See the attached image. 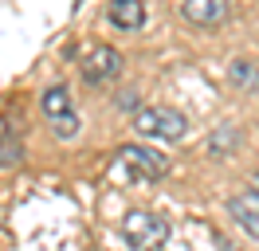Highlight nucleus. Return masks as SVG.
Wrapping results in <instances>:
<instances>
[{
    "instance_id": "f257e3e1",
    "label": "nucleus",
    "mask_w": 259,
    "mask_h": 251,
    "mask_svg": "<svg viewBox=\"0 0 259 251\" xmlns=\"http://www.w3.org/2000/svg\"><path fill=\"white\" fill-rule=\"evenodd\" d=\"M122 235L134 251H157L169 239V220L157 212H146V208H130L122 216Z\"/></svg>"
},
{
    "instance_id": "f03ea898",
    "label": "nucleus",
    "mask_w": 259,
    "mask_h": 251,
    "mask_svg": "<svg viewBox=\"0 0 259 251\" xmlns=\"http://www.w3.org/2000/svg\"><path fill=\"white\" fill-rule=\"evenodd\" d=\"M134 130H138L142 138L181 141L189 134V118L173 106H142V110H134Z\"/></svg>"
},
{
    "instance_id": "7ed1b4c3",
    "label": "nucleus",
    "mask_w": 259,
    "mask_h": 251,
    "mask_svg": "<svg viewBox=\"0 0 259 251\" xmlns=\"http://www.w3.org/2000/svg\"><path fill=\"white\" fill-rule=\"evenodd\" d=\"M79 71H82L87 87H110L114 78H122V71H126V55L110 44H98L79 59Z\"/></svg>"
},
{
    "instance_id": "20e7f679",
    "label": "nucleus",
    "mask_w": 259,
    "mask_h": 251,
    "mask_svg": "<svg viewBox=\"0 0 259 251\" xmlns=\"http://www.w3.org/2000/svg\"><path fill=\"white\" fill-rule=\"evenodd\" d=\"M118 157H122L126 173L138 177V181H161L165 173H169V157L161 149H149V145H126Z\"/></svg>"
},
{
    "instance_id": "39448f33",
    "label": "nucleus",
    "mask_w": 259,
    "mask_h": 251,
    "mask_svg": "<svg viewBox=\"0 0 259 251\" xmlns=\"http://www.w3.org/2000/svg\"><path fill=\"white\" fill-rule=\"evenodd\" d=\"M232 12V0H181V16L193 28H216Z\"/></svg>"
},
{
    "instance_id": "423d86ee",
    "label": "nucleus",
    "mask_w": 259,
    "mask_h": 251,
    "mask_svg": "<svg viewBox=\"0 0 259 251\" xmlns=\"http://www.w3.org/2000/svg\"><path fill=\"white\" fill-rule=\"evenodd\" d=\"M228 216L236 220L247 235H255V239H259V192L251 188V192L232 196V200H228Z\"/></svg>"
},
{
    "instance_id": "0eeeda50",
    "label": "nucleus",
    "mask_w": 259,
    "mask_h": 251,
    "mask_svg": "<svg viewBox=\"0 0 259 251\" xmlns=\"http://www.w3.org/2000/svg\"><path fill=\"white\" fill-rule=\"evenodd\" d=\"M106 16H110L114 28H122V31H138L142 24H146V4H142V0H110Z\"/></svg>"
},
{
    "instance_id": "6e6552de",
    "label": "nucleus",
    "mask_w": 259,
    "mask_h": 251,
    "mask_svg": "<svg viewBox=\"0 0 259 251\" xmlns=\"http://www.w3.org/2000/svg\"><path fill=\"white\" fill-rule=\"evenodd\" d=\"M24 161V141H20L16 126L0 122V169H16Z\"/></svg>"
},
{
    "instance_id": "1a4fd4ad",
    "label": "nucleus",
    "mask_w": 259,
    "mask_h": 251,
    "mask_svg": "<svg viewBox=\"0 0 259 251\" xmlns=\"http://www.w3.org/2000/svg\"><path fill=\"white\" fill-rule=\"evenodd\" d=\"M39 110L48 114L51 122H55V118H67V114H75L71 91H67V87H48V91H44V98H39Z\"/></svg>"
},
{
    "instance_id": "9d476101",
    "label": "nucleus",
    "mask_w": 259,
    "mask_h": 251,
    "mask_svg": "<svg viewBox=\"0 0 259 251\" xmlns=\"http://www.w3.org/2000/svg\"><path fill=\"white\" fill-rule=\"evenodd\" d=\"M228 82H232L236 91H243V94H255L259 91V67L251 59H236L228 67Z\"/></svg>"
},
{
    "instance_id": "9b49d317",
    "label": "nucleus",
    "mask_w": 259,
    "mask_h": 251,
    "mask_svg": "<svg viewBox=\"0 0 259 251\" xmlns=\"http://www.w3.org/2000/svg\"><path fill=\"white\" fill-rule=\"evenodd\" d=\"M236 145H240V130L236 126H220V130H212V138H208V153L212 157H232Z\"/></svg>"
},
{
    "instance_id": "f8f14e48",
    "label": "nucleus",
    "mask_w": 259,
    "mask_h": 251,
    "mask_svg": "<svg viewBox=\"0 0 259 251\" xmlns=\"http://www.w3.org/2000/svg\"><path fill=\"white\" fill-rule=\"evenodd\" d=\"M51 130H55V138L71 141V138H79V118H75V114H67V118H55V122H51Z\"/></svg>"
},
{
    "instance_id": "ddd939ff",
    "label": "nucleus",
    "mask_w": 259,
    "mask_h": 251,
    "mask_svg": "<svg viewBox=\"0 0 259 251\" xmlns=\"http://www.w3.org/2000/svg\"><path fill=\"white\" fill-rule=\"evenodd\" d=\"M118 106H122V110H142V106H138V94H134V91L122 94V98H118Z\"/></svg>"
},
{
    "instance_id": "4468645a",
    "label": "nucleus",
    "mask_w": 259,
    "mask_h": 251,
    "mask_svg": "<svg viewBox=\"0 0 259 251\" xmlns=\"http://www.w3.org/2000/svg\"><path fill=\"white\" fill-rule=\"evenodd\" d=\"M255 192H259V173H255Z\"/></svg>"
}]
</instances>
